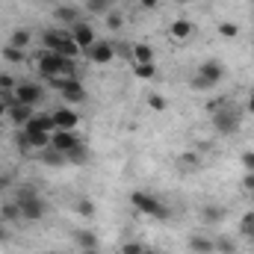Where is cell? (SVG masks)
<instances>
[{
  "instance_id": "cell-1",
  "label": "cell",
  "mask_w": 254,
  "mask_h": 254,
  "mask_svg": "<svg viewBox=\"0 0 254 254\" xmlns=\"http://www.w3.org/2000/svg\"><path fill=\"white\" fill-rule=\"evenodd\" d=\"M36 60H39V74L45 80H51V77H74V71H77L71 57H60L54 51H39Z\"/></svg>"
},
{
  "instance_id": "cell-2",
  "label": "cell",
  "mask_w": 254,
  "mask_h": 254,
  "mask_svg": "<svg viewBox=\"0 0 254 254\" xmlns=\"http://www.w3.org/2000/svg\"><path fill=\"white\" fill-rule=\"evenodd\" d=\"M42 42H45V51H54L60 57H71L74 60L80 54V48L74 45V39H71L68 30H45L42 33Z\"/></svg>"
},
{
  "instance_id": "cell-3",
  "label": "cell",
  "mask_w": 254,
  "mask_h": 254,
  "mask_svg": "<svg viewBox=\"0 0 254 254\" xmlns=\"http://www.w3.org/2000/svg\"><path fill=\"white\" fill-rule=\"evenodd\" d=\"M130 201H133V207H136V210L148 213L151 219H160V222H166V219L172 216V213H169V207H166L160 198L148 195V192H133V195H130Z\"/></svg>"
},
{
  "instance_id": "cell-4",
  "label": "cell",
  "mask_w": 254,
  "mask_h": 254,
  "mask_svg": "<svg viewBox=\"0 0 254 254\" xmlns=\"http://www.w3.org/2000/svg\"><path fill=\"white\" fill-rule=\"evenodd\" d=\"M222 77H225V65L216 63V60H210V63L201 65L198 74L192 77V89H213Z\"/></svg>"
},
{
  "instance_id": "cell-5",
  "label": "cell",
  "mask_w": 254,
  "mask_h": 254,
  "mask_svg": "<svg viewBox=\"0 0 254 254\" xmlns=\"http://www.w3.org/2000/svg\"><path fill=\"white\" fill-rule=\"evenodd\" d=\"M240 107H234L231 101H225L216 113H213V122H216V130L219 133H237V127H240Z\"/></svg>"
},
{
  "instance_id": "cell-6",
  "label": "cell",
  "mask_w": 254,
  "mask_h": 254,
  "mask_svg": "<svg viewBox=\"0 0 254 254\" xmlns=\"http://www.w3.org/2000/svg\"><path fill=\"white\" fill-rule=\"evenodd\" d=\"M18 207H21V216L27 219V222H39L42 216H45V201L36 195V192H18Z\"/></svg>"
},
{
  "instance_id": "cell-7",
  "label": "cell",
  "mask_w": 254,
  "mask_h": 254,
  "mask_svg": "<svg viewBox=\"0 0 254 254\" xmlns=\"http://www.w3.org/2000/svg\"><path fill=\"white\" fill-rule=\"evenodd\" d=\"M83 54L89 57V63L104 65V63H113V57H116V45H110V42H98V39H95V45H92L89 51H83Z\"/></svg>"
},
{
  "instance_id": "cell-8",
  "label": "cell",
  "mask_w": 254,
  "mask_h": 254,
  "mask_svg": "<svg viewBox=\"0 0 254 254\" xmlns=\"http://www.w3.org/2000/svg\"><path fill=\"white\" fill-rule=\"evenodd\" d=\"M68 33H71V39H74V45H77L80 51H89V48L95 45V30H92L86 21H77Z\"/></svg>"
},
{
  "instance_id": "cell-9",
  "label": "cell",
  "mask_w": 254,
  "mask_h": 254,
  "mask_svg": "<svg viewBox=\"0 0 254 254\" xmlns=\"http://www.w3.org/2000/svg\"><path fill=\"white\" fill-rule=\"evenodd\" d=\"M15 95H18L21 104H30V107L42 104V86H36V83H21V86H15Z\"/></svg>"
},
{
  "instance_id": "cell-10",
  "label": "cell",
  "mask_w": 254,
  "mask_h": 254,
  "mask_svg": "<svg viewBox=\"0 0 254 254\" xmlns=\"http://www.w3.org/2000/svg\"><path fill=\"white\" fill-rule=\"evenodd\" d=\"M74 145H80V139L74 136V130H54L51 133V148H57V151H71Z\"/></svg>"
},
{
  "instance_id": "cell-11",
  "label": "cell",
  "mask_w": 254,
  "mask_h": 254,
  "mask_svg": "<svg viewBox=\"0 0 254 254\" xmlns=\"http://www.w3.org/2000/svg\"><path fill=\"white\" fill-rule=\"evenodd\" d=\"M51 116H54L57 130H74L77 122H80V116H77L74 110H68V107H60V110H57V113H51Z\"/></svg>"
},
{
  "instance_id": "cell-12",
  "label": "cell",
  "mask_w": 254,
  "mask_h": 254,
  "mask_svg": "<svg viewBox=\"0 0 254 254\" xmlns=\"http://www.w3.org/2000/svg\"><path fill=\"white\" fill-rule=\"evenodd\" d=\"M60 92H63L65 101H71V104L86 101V89H83V83H80V80H74V77H68V80H65V86L60 89Z\"/></svg>"
},
{
  "instance_id": "cell-13",
  "label": "cell",
  "mask_w": 254,
  "mask_h": 254,
  "mask_svg": "<svg viewBox=\"0 0 254 254\" xmlns=\"http://www.w3.org/2000/svg\"><path fill=\"white\" fill-rule=\"evenodd\" d=\"M6 116H9V122L15 127H27V122L33 119V107H30V104H15Z\"/></svg>"
},
{
  "instance_id": "cell-14",
  "label": "cell",
  "mask_w": 254,
  "mask_h": 254,
  "mask_svg": "<svg viewBox=\"0 0 254 254\" xmlns=\"http://www.w3.org/2000/svg\"><path fill=\"white\" fill-rule=\"evenodd\" d=\"M21 130L27 133L30 148H51V133H45V130H33V127H21Z\"/></svg>"
},
{
  "instance_id": "cell-15",
  "label": "cell",
  "mask_w": 254,
  "mask_h": 254,
  "mask_svg": "<svg viewBox=\"0 0 254 254\" xmlns=\"http://www.w3.org/2000/svg\"><path fill=\"white\" fill-rule=\"evenodd\" d=\"M54 18L74 27V24L80 21V9H74V6H57V9H54Z\"/></svg>"
},
{
  "instance_id": "cell-16",
  "label": "cell",
  "mask_w": 254,
  "mask_h": 254,
  "mask_svg": "<svg viewBox=\"0 0 254 254\" xmlns=\"http://www.w3.org/2000/svg\"><path fill=\"white\" fill-rule=\"evenodd\" d=\"M27 127H33V130H45V133H54L57 125H54V116H33Z\"/></svg>"
},
{
  "instance_id": "cell-17",
  "label": "cell",
  "mask_w": 254,
  "mask_h": 254,
  "mask_svg": "<svg viewBox=\"0 0 254 254\" xmlns=\"http://www.w3.org/2000/svg\"><path fill=\"white\" fill-rule=\"evenodd\" d=\"M42 163L45 166H65L68 157H65L63 151H57V148H48V151H42Z\"/></svg>"
},
{
  "instance_id": "cell-18",
  "label": "cell",
  "mask_w": 254,
  "mask_h": 254,
  "mask_svg": "<svg viewBox=\"0 0 254 254\" xmlns=\"http://www.w3.org/2000/svg\"><path fill=\"white\" fill-rule=\"evenodd\" d=\"M190 252L192 254H213L216 252V246H213L210 240H204V237H192L190 240Z\"/></svg>"
},
{
  "instance_id": "cell-19",
  "label": "cell",
  "mask_w": 254,
  "mask_h": 254,
  "mask_svg": "<svg viewBox=\"0 0 254 254\" xmlns=\"http://www.w3.org/2000/svg\"><path fill=\"white\" fill-rule=\"evenodd\" d=\"M77 246H80L83 252H95V249H98V237H95L92 231H77Z\"/></svg>"
},
{
  "instance_id": "cell-20",
  "label": "cell",
  "mask_w": 254,
  "mask_h": 254,
  "mask_svg": "<svg viewBox=\"0 0 254 254\" xmlns=\"http://www.w3.org/2000/svg\"><path fill=\"white\" fill-rule=\"evenodd\" d=\"M133 63L151 65L154 63V51H151L148 45H133Z\"/></svg>"
},
{
  "instance_id": "cell-21",
  "label": "cell",
  "mask_w": 254,
  "mask_h": 254,
  "mask_svg": "<svg viewBox=\"0 0 254 254\" xmlns=\"http://www.w3.org/2000/svg\"><path fill=\"white\" fill-rule=\"evenodd\" d=\"M192 30H195L192 21H184V18H178V21L172 24V36H175V39H190Z\"/></svg>"
},
{
  "instance_id": "cell-22",
  "label": "cell",
  "mask_w": 254,
  "mask_h": 254,
  "mask_svg": "<svg viewBox=\"0 0 254 254\" xmlns=\"http://www.w3.org/2000/svg\"><path fill=\"white\" fill-rule=\"evenodd\" d=\"M30 42H33L30 30H24V27H21V30H15V33H12V48H21V51H24Z\"/></svg>"
},
{
  "instance_id": "cell-23",
  "label": "cell",
  "mask_w": 254,
  "mask_h": 254,
  "mask_svg": "<svg viewBox=\"0 0 254 254\" xmlns=\"http://www.w3.org/2000/svg\"><path fill=\"white\" fill-rule=\"evenodd\" d=\"M65 157H68V163H86L89 160V154H86V145L80 142V145H74L71 151H65Z\"/></svg>"
},
{
  "instance_id": "cell-24",
  "label": "cell",
  "mask_w": 254,
  "mask_h": 254,
  "mask_svg": "<svg viewBox=\"0 0 254 254\" xmlns=\"http://www.w3.org/2000/svg\"><path fill=\"white\" fill-rule=\"evenodd\" d=\"M0 216H3L6 222H18V219H24V216H21V207H18V201H12V204H3Z\"/></svg>"
},
{
  "instance_id": "cell-25",
  "label": "cell",
  "mask_w": 254,
  "mask_h": 254,
  "mask_svg": "<svg viewBox=\"0 0 254 254\" xmlns=\"http://www.w3.org/2000/svg\"><path fill=\"white\" fill-rule=\"evenodd\" d=\"M225 219V207H204V222L207 225H216Z\"/></svg>"
},
{
  "instance_id": "cell-26",
  "label": "cell",
  "mask_w": 254,
  "mask_h": 254,
  "mask_svg": "<svg viewBox=\"0 0 254 254\" xmlns=\"http://www.w3.org/2000/svg\"><path fill=\"white\" fill-rule=\"evenodd\" d=\"M213 246H216V252H222V254H237V246H234L231 237H219Z\"/></svg>"
},
{
  "instance_id": "cell-27",
  "label": "cell",
  "mask_w": 254,
  "mask_h": 254,
  "mask_svg": "<svg viewBox=\"0 0 254 254\" xmlns=\"http://www.w3.org/2000/svg\"><path fill=\"white\" fill-rule=\"evenodd\" d=\"M133 71H136V77H145V80H154V74H157V68H154V63H151V65L133 63Z\"/></svg>"
},
{
  "instance_id": "cell-28",
  "label": "cell",
  "mask_w": 254,
  "mask_h": 254,
  "mask_svg": "<svg viewBox=\"0 0 254 254\" xmlns=\"http://www.w3.org/2000/svg\"><path fill=\"white\" fill-rule=\"evenodd\" d=\"M3 60H9V63H24V51H21V48L6 45V48H3Z\"/></svg>"
},
{
  "instance_id": "cell-29",
  "label": "cell",
  "mask_w": 254,
  "mask_h": 254,
  "mask_svg": "<svg viewBox=\"0 0 254 254\" xmlns=\"http://www.w3.org/2000/svg\"><path fill=\"white\" fill-rule=\"evenodd\" d=\"M240 231H243L246 237H254V213H246V216H243V222H240Z\"/></svg>"
},
{
  "instance_id": "cell-30",
  "label": "cell",
  "mask_w": 254,
  "mask_h": 254,
  "mask_svg": "<svg viewBox=\"0 0 254 254\" xmlns=\"http://www.w3.org/2000/svg\"><path fill=\"white\" fill-rule=\"evenodd\" d=\"M219 33H222L225 39H234V36L240 33V27H237V24H231V21H225V24H219Z\"/></svg>"
},
{
  "instance_id": "cell-31",
  "label": "cell",
  "mask_w": 254,
  "mask_h": 254,
  "mask_svg": "<svg viewBox=\"0 0 254 254\" xmlns=\"http://www.w3.org/2000/svg\"><path fill=\"white\" fill-rule=\"evenodd\" d=\"M107 27L110 30H122V15L119 12H107Z\"/></svg>"
},
{
  "instance_id": "cell-32",
  "label": "cell",
  "mask_w": 254,
  "mask_h": 254,
  "mask_svg": "<svg viewBox=\"0 0 254 254\" xmlns=\"http://www.w3.org/2000/svg\"><path fill=\"white\" fill-rule=\"evenodd\" d=\"M148 104H151V110H157V113H163V110H166V98H163V95H151V98H148Z\"/></svg>"
},
{
  "instance_id": "cell-33",
  "label": "cell",
  "mask_w": 254,
  "mask_h": 254,
  "mask_svg": "<svg viewBox=\"0 0 254 254\" xmlns=\"http://www.w3.org/2000/svg\"><path fill=\"white\" fill-rule=\"evenodd\" d=\"M77 213H83V216H92V213H95L92 201H89V198H80V201H77Z\"/></svg>"
},
{
  "instance_id": "cell-34",
  "label": "cell",
  "mask_w": 254,
  "mask_h": 254,
  "mask_svg": "<svg viewBox=\"0 0 254 254\" xmlns=\"http://www.w3.org/2000/svg\"><path fill=\"white\" fill-rule=\"evenodd\" d=\"M15 89V80L9 74H0V92H12Z\"/></svg>"
},
{
  "instance_id": "cell-35",
  "label": "cell",
  "mask_w": 254,
  "mask_h": 254,
  "mask_svg": "<svg viewBox=\"0 0 254 254\" xmlns=\"http://www.w3.org/2000/svg\"><path fill=\"white\" fill-rule=\"evenodd\" d=\"M122 254H145V249L139 243H127V246H122Z\"/></svg>"
},
{
  "instance_id": "cell-36",
  "label": "cell",
  "mask_w": 254,
  "mask_h": 254,
  "mask_svg": "<svg viewBox=\"0 0 254 254\" xmlns=\"http://www.w3.org/2000/svg\"><path fill=\"white\" fill-rule=\"evenodd\" d=\"M86 6H89V9H92V12H101V15H104V12H107V0H89V3H86Z\"/></svg>"
},
{
  "instance_id": "cell-37",
  "label": "cell",
  "mask_w": 254,
  "mask_h": 254,
  "mask_svg": "<svg viewBox=\"0 0 254 254\" xmlns=\"http://www.w3.org/2000/svg\"><path fill=\"white\" fill-rule=\"evenodd\" d=\"M178 163H181V166H198L201 160H198V154H184V157H181Z\"/></svg>"
},
{
  "instance_id": "cell-38",
  "label": "cell",
  "mask_w": 254,
  "mask_h": 254,
  "mask_svg": "<svg viewBox=\"0 0 254 254\" xmlns=\"http://www.w3.org/2000/svg\"><path fill=\"white\" fill-rule=\"evenodd\" d=\"M243 166H246L249 172H254V151H246V154H243Z\"/></svg>"
},
{
  "instance_id": "cell-39",
  "label": "cell",
  "mask_w": 254,
  "mask_h": 254,
  "mask_svg": "<svg viewBox=\"0 0 254 254\" xmlns=\"http://www.w3.org/2000/svg\"><path fill=\"white\" fill-rule=\"evenodd\" d=\"M246 190L254 192V172H249V175H246Z\"/></svg>"
},
{
  "instance_id": "cell-40",
  "label": "cell",
  "mask_w": 254,
  "mask_h": 254,
  "mask_svg": "<svg viewBox=\"0 0 254 254\" xmlns=\"http://www.w3.org/2000/svg\"><path fill=\"white\" fill-rule=\"evenodd\" d=\"M139 3H142L145 9H157V3H160V0H139Z\"/></svg>"
},
{
  "instance_id": "cell-41",
  "label": "cell",
  "mask_w": 254,
  "mask_h": 254,
  "mask_svg": "<svg viewBox=\"0 0 254 254\" xmlns=\"http://www.w3.org/2000/svg\"><path fill=\"white\" fill-rule=\"evenodd\" d=\"M6 240H9V231H6V228L0 225V243H6Z\"/></svg>"
},
{
  "instance_id": "cell-42",
  "label": "cell",
  "mask_w": 254,
  "mask_h": 254,
  "mask_svg": "<svg viewBox=\"0 0 254 254\" xmlns=\"http://www.w3.org/2000/svg\"><path fill=\"white\" fill-rule=\"evenodd\" d=\"M6 113H9V110H6V104H3V101H0V119H3V116H6Z\"/></svg>"
},
{
  "instance_id": "cell-43",
  "label": "cell",
  "mask_w": 254,
  "mask_h": 254,
  "mask_svg": "<svg viewBox=\"0 0 254 254\" xmlns=\"http://www.w3.org/2000/svg\"><path fill=\"white\" fill-rule=\"evenodd\" d=\"M145 254H160V252H151V249H148V252H145Z\"/></svg>"
},
{
  "instance_id": "cell-44",
  "label": "cell",
  "mask_w": 254,
  "mask_h": 254,
  "mask_svg": "<svg viewBox=\"0 0 254 254\" xmlns=\"http://www.w3.org/2000/svg\"><path fill=\"white\" fill-rule=\"evenodd\" d=\"M83 254H98V252H83Z\"/></svg>"
},
{
  "instance_id": "cell-45",
  "label": "cell",
  "mask_w": 254,
  "mask_h": 254,
  "mask_svg": "<svg viewBox=\"0 0 254 254\" xmlns=\"http://www.w3.org/2000/svg\"><path fill=\"white\" fill-rule=\"evenodd\" d=\"M175 3H187V0H175Z\"/></svg>"
}]
</instances>
